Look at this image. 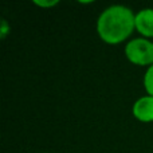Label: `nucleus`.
I'll return each instance as SVG.
<instances>
[{"instance_id":"obj_1","label":"nucleus","mask_w":153,"mask_h":153,"mask_svg":"<svg viewBox=\"0 0 153 153\" xmlns=\"http://www.w3.org/2000/svg\"><path fill=\"white\" fill-rule=\"evenodd\" d=\"M136 30V13L126 5L114 4L105 8L98 16L97 32L106 45L124 43Z\"/></svg>"},{"instance_id":"obj_2","label":"nucleus","mask_w":153,"mask_h":153,"mask_svg":"<svg viewBox=\"0 0 153 153\" xmlns=\"http://www.w3.org/2000/svg\"><path fill=\"white\" fill-rule=\"evenodd\" d=\"M125 56L130 63L148 69L153 65V42L145 38H136L125 45Z\"/></svg>"},{"instance_id":"obj_3","label":"nucleus","mask_w":153,"mask_h":153,"mask_svg":"<svg viewBox=\"0 0 153 153\" xmlns=\"http://www.w3.org/2000/svg\"><path fill=\"white\" fill-rule=\"evenodd\" d=\"M132 113L134 118L144 124L153 122V97L152 95H144L140 97L132 108Z\"/></svg>"},{"instance_id":"obj_4","label":"nucleus","mask_w":153,"mask_h":153,"mask_svg":"<svg viewBox=\"0 0 153 153\" xmlns=\"http://www.w3.org/2000/svg\"><path fill=\"white\" fill-rule=\"evenodd\" d=\"M136 30L143 38L153 40V8H143L136 13Z\"/></svg>"},{"instance_id":"obj_5","label":"nucleus","mask_w":153,"mask_h":153,"mask_svg":"<svg viewBox=\"0 0 153 153\" xmlns=\"http://www.w3.org/2000/svg\"><path fill=\"white\" fill-rule=\"evenodd\" d=\"M144 87L146 90V94L153 97V65L146 69L144 74Z\"/></svg>"},{"instance_id":"obj_6","label":"nucleus","mask_w":153,"mask_h":153,"mask_svg":"<svg viewBox=\"0 0 153 153\" xmlns=\"http://www.w3.org/2000/svg\"><path fill=\"white\" fill-rule=\"evenodd\" d=\"M32 3L40 8H51L55 7L56 4H59V0H34Z\"/></svg>"},{"instance_id":"obj_7","label":"nucleus","mask_w":153,"mask_h":153,"mask_svg":"<svg viewBox=\"0 0 153 153\" xmlns=\"http://www.w3.org/2000/svg\"><path fill=\"white\" fill-rule=\"evenodd\" d=\"M10 31H11V27L8 26V22L5 20V19H3V20H1V26H0V38H1V39H4V38L10 34Z\"/></svg>"},{"instance_id":"obj_8","label":"nucleus","mask_w":153,"mask_h":153,"mask_svg":"<svg viewBox=\"0 0 153 153\" xmlns=\"http://www.w3.org/2000/svg\"><path fill=\"white\" fill-rule=\"evenodd\" d=\"M152 42H153V40H152Z\"/></svg>"}]
</instances>
